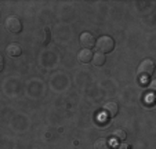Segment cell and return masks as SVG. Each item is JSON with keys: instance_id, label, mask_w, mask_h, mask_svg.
I'll list each match as a JSON object with an SVG mask.
<instances>
[{"instance_id": "52a82bcc", "label": "cell", "mask_w": 156, "mask_h": 149, "mask_svg": "<svg viewBox=\"0 0 156 149\" xmlns=\"http://www.w3.org/2000/svg\"><path fill=\"white\" fill-rule=\"evenodd\" d=\"M6 51H7V54H9V57H20L21 54H22V48H21V46L17 43L9 44Z\"/></svg>"}, {"instance_id": "277c9868", "label": "cell", "mask_w": 156, "mask_h": 149, "mask_svg": "<svg viewBox=\"0 0 156 149\" xmlns=\"http://www.w3.org/2000/svg\"><path fill=\"white\" fill-rule=\"evenodd\" d=\"M80 44H82L84 48H91V47H94L95 44V37L93 36V33L90 32H83L82 35H80Z\"/></svg>"}, {"instance_id": "ba28073f", "label": "cell", "mask_w": 156, "mask_h": 149, "mask_svg": "<svg viewBox=\"0 0 156 149\" xmlns=\"http://www.w3.org/2000/svg\"><path fill=\"white\" fill-rule=\"evenodd\" d=\"M91 64L94 65V66H102V65L105 64V54L98 53V51L95 54H93Z\"/></svg>"}, {"instance_id": "6da1fadb", "label": "cell", "mask_w": 156, "mask_h": 149, "mask_svg": "<svg viewBox=\"0 0 156 149\" xmlns=\"http://www.w3.org/2000/svg\"><path fill=\"white\" fill-rule=\"evenodd\" d=\"M95 50H98V53H111L115 48V40L111 36H101L98 40H95Z\"/></svg>"}, {"instance_id": "9c48e42d", "label": "cell", "mask_w": 156, "mask_h": 149, "mask_svg": "<svg viewBox=\"0 0 156 149\" xmlns=\"http://www.w3.org/2000/svg\"><path fill=\"white\" fill-rule=\"evenodd\" d=\"M94 149H111V142L108 138H98L94 142Z\"/></svg>"}, {"instance_id": "7a4b0ae2", "label": "cell", "mask_w": 156, "mask_h": 149, "mask_svg": "<svg viewBox=\"0 0 156 149\" xmlns=\"http://www.w3.org/2000/svg\"><path fill=\"white\" fill-rule=\"evenodd\" d=\"M4 27L9 30L10 33H20L22 29V23H21L20 18L15 17V15H10L6 18V22H4Z\"/></svg>"}, {"instance_id": "7c38bea8", "label": "cell", "mask_w": 156, "mask_h": 149, "mask_svg": "<svg viewBox=\"0 0 156 149\" xmlns=\"http://www.w3.org/2000/svg\"><path fill=\"white\" fill-rule=\"evenodd\" d=\"M3 68H4V58H3V55L0 54V72L3 70Z\"/></svg>"}, {"instance_id": "3957f363", "label": "cell", "mask_w": 156, "mask_h": 149, "mask_svg": "<svg viewBox=\"0 0 156 149\" xmlns=\"http://www.w3.org/2000/svg\"><path fill=\"white\" fill-rule=\"evenodd\" d=\"M153 70H155V64H153V61L149 58L141 61V64L138 65V75L140 76L148 77L153 73Z\"/></svg>"}, {"instance_id": "30bf717a", "label": "cell", "mask_w": 156, "mask_h": 149, "mask_svg": "<svg viewBox=\"0 0 156 149\" xmlns=\"http://www.w3.org/2000/svg\"><path fill=\"white\" fill-rule=\"evenodd\" d=\"M126 137H127V134H126V131H124L123 129H118V130L113 131V140L119 141V142H124Z\"/></svg>"}, {"instance_id": "5b68a950", "label": "cell", "mask_w": 156, "mask_h": 149, "mask_svg": "<svg viewBox=\"0 0 156 149\" xmlns=\"http://www.w3.org/2000/svg\"><path fill=\"white\" fill-rule=\"evenodd\" d=\"M91 58H93V51L88 48L80 50L79 54H77V59H79L82 64H88V62H91Z\"/></svg>"}, {"instance_id": "8fae6325", "label": "cell", "mask_w": 156, "mask_h": 149, "mask_svg": "<svg viewBox=\"0 0 156 149\" xmlns=\"http://www.w3.org/2000/svg\"><path fill=\"white\" fill-rule=\"evenodd\" d=\"M113 149H130V145L126 142H119L116 145H113Z\"/></svg>"}, {"instance_id": "8992f818", "label": "cell", "mask_w": 156, "mask_h": 149, "mask_svg": "<svg viewBox=\"0 0 156 149\" xmlns=\"http://www.w3.org/2000/svg\"><path fill=\"white\" fill-rule=\"evenodd\" d=\"M104 112L108 115L109 117H115L119 112V106L116 102H106L104 105Z\"/></svg>"}]
</instances>
